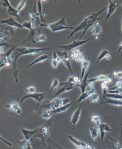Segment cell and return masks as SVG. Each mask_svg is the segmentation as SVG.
I'll return each instance as SVG.
<instances>
[{
	"mask_svg": "<svg viewBox=\"0 0 122 149\" xmlns=\"http://www.w3.org/2000/svg\"><path fill=\"white\" fill-rule=\"evenodd\" d=\"M90 38L87 39L86 40H78V41H74L72 43L70 44H67L66 46H58V47L61 48L65 50L66 52H70L73 49L76 48V47L82 46L85 43H87L89 41Z\"/></svg>",
	"mask_w": 122,
	"mask_h": 149,
	"instance_id": "ba28073f",
	"label": "cell"
},
{
	"mask_svg": "<svg viewBox=\"0 0 122 149\" xmlns=\"http://www.w3.org/2000/svg\"><path fill=\"white\" fill-rule=\"evenodd\" d=\"M16 45H15V47L10 49L5 53L1 55L0 56V70L3 67H6L7 64L8 62H10V59H9V57L10 56L11 54L12 53L14 48L16 47Z\"/></svg>",
	"mask_w": 122,
	"mask_h": 149,
	"instance_id": "4fadbf2b",
	"label": "cell"
},
{
	"mask_svg": "<svg viewBox=\"0 0 122 149\" xmlns=\"http://www.w3.org/2000/svg\"><path fill=\"white\" fill-rule=\"evenodd\" d=\"M106 97L108 99H122V95H121L120 94H110L107 93L106 95Z\"/></svg>",
	"mask_w": 122,
	"mask_h": 149,
	"instance_id": "836d02e7",
	"label": "cell"
},
{
	"mask_svg": "<svg viewBox=\"0 0 122 149\" xmlns=\"http://www.w3.org/2000/svg\"><path fill=\"white\" fill-rule=\"evenodd\" d=\"M108 93L110 94H120L122 93V87H119L117 89H113V90H108L107 91Z\"/></svg>",
	"mask_w": 122,
	"mask_h": 149,
	"instance_id": "60d3db41",
	"label": "cell"
},
{
	"mask_svg": "<svg viewBox=\"0 0 122 149\" xmlns=\"http://www.w3.org/2000/svg\"><path fill=\"white\" fill-rule=\"evenodd\" d=\"M98 128L99 132L100 133L102 143H103V140L104 139V136L106 135V132L108 131H112V130L107 124L104 123H102L98 127Z\"/></svg>",
	"mask_w": 122,
	"mask_h": 149,
	"instance_id": "2e32d148",
	"label": "cell"
},
{
	"mask_svg": "<svg viewBox=\"0 0 122 149\" xmlns=\"http://www.w3.org/2000/svg\"><path fill=\"white\" fill-rule=\"evenodd\" d=\"M4 52V49L3 47H0V55L3 54Z\"/></svg>",
	"mask_w": 122,
	"mask_h": 149,
	"instance_id": "f5cc1de1",
	"label": "cell"
},
{
	"mask_svg": "<svg viewBox=\"0 0 122 149\" xmlns=\"http://www.w3.org/2000/svg\"><path fill=\"white\" fill-rule=\"evenodd\" d=\"M122 50V41L121 43L119 44L118 48L117 54H119L121 52V51Z\"/></svg>",
	"mask_w": 122,
	"mask_h": 149,
	"instance_id": "f907efd6",
	"label": "cell"
},
{
	"mask_svg": "<svg viewBox=\"0 0 122 149\" xmlns=\"http://www.w3.org/2000/svg\"><path fill=\"white\" fill-rule=\"evenodd\" d=\"M106 81L107 82V83H111L112 82V80L110 77L108 76V75L101 74V75H98V76L95 77L88 80V83L91 82H94L96 81Z\"/></svg>",
	"mask_w": 122,
	"mask_h": 149,
	"instance_id": "ac0fdd59",
	"label": "cell"
},
{
	"mask_svg": "<svg viewBox=\"0 0 122 149\" xmlns=\"http://www.w3.org/2000/svg\"><path fill=\"white\" fill-rule=\"evenodd\" d=\"M85 149H95L94 148L93 146H91L89 144H86V146H85Z\"/></svg>",
	"mask_w": 122,
	"mask_h": 149,
	"instance_id": "681fc988",
	"label": "cell"
},
{
	"mask_svg": "<svg viewBox=\"0 0 122 149\" xmlns=\"http://www.w3.org/2000/svg\"><path fill=\"white\" fill-rule=\"evenodd\" d=\"M110 54V51H109L108 50H106V49L103 50L100 53V55L99 56L98 59H97V62H96V63H98L101 60L103 59L104 58H106V56L108 54Z\"/></svg>",
	"mask_w": 122,
	"mask_h": 149,
	"instance_id": "e575fe53",
	"label": "cell"
},
{
	"mask_svg": "<svg viewBox=\"0 0 122 149\" xmlns=\"http://www.w3.org/2000/svg\"><path fill=\"white\" fill-rule=\"evenodd\" d=\"M90 70H91V69L89 70L88 72L85 75V77H84L83 79H81V82L80 83L79 87H78L81 89L82 94L85 92V89H86L87 86H88V75H89V73H90Z\"/></svg>",
	"mask_w": 122,
	"mask_h": 149,
	"instance_id": "ffe728a7",
	"label": "cell"
},
{
	"mask_svg": "<svg viewBox=\"0 0 122 149\" xmlns=\"http://www.w3.org/2000/svg\"><path fill=\"white\" fill-rule=\"evenodd\" d=\"M53 114L51 112V111L47 109V110H45L44 111H43V113H42L41 116L43 118L48 120L52 117Z\"/></svg>",
	"mask_w": 122,
	"mask_h": 149,
	"instance_id": "1f68e13d",
	"label": "cell"
},
{
	"mask_svg": "<svg viewBox=\"0 0 122 149\" xmlns=\"http://www.w3.org/2000/svg\"></svg>",
	"mask_w": 122,
	"mask_h": 149,
	"instance_id": "11a10c76",
	"label": "cell"
},
{
	"mask_svg": "<svg viewBox=\"0 0 122 149\" xmlns=\"http://www.w3.org/2000/svg\"><path fill=\"white\" fill-rule=\"evenodd\" d=\"M90 132L92 139L94 140H96L98 136L99 132L98 128L96 127L91 126L90 128Z\"/></svg>",
	"mask_w": 122,
	"mask_h": 149,
	"instance_id": "83f0119b",
	"label": "cell"
},
{
	"mask_svg": "<svg viewBox=\"0 0 122 149\" xmlns=\"http://www.w3.org/2000/svg\"><path fill=\"white\" fill-rule=\"evenodd\" d=\"M51 66L54 68H56L57 67L58 65V62L56 59L52 58V59L51 60Z\"/></svg>",
	"mask_w": 122,
	"mask_h": 149,
	"instance_id": "f6af8a7d",
	"label": "cell"
},
{
	"mask_svg": "<svg viewBox=\"0 0 122 149\" xmlns=\"http://www.w3.org/2000/svg\"><path fill=\"white\" fill-rule=\"evenodd\" d=\"M19 144L22 149H32L31 147V144L29 141L26 140L19 141Z\"/></svg>",
	"mask_w": 122,
	"mask_h": 149,
	"instance_id": "f546056e",
	"label": "cell"
},
{
	"mask_svg": "<svg viewBox=\"0 0 122 149\" xmlns=\"http://www.w3.org/2000/svg\"><path fill=\"white\" fill-rule=\"evenodd\" d=\"M88 86L89 87H90V89H94V82H91L88 83Z\"/></svg>",
	"mask_w": 122,
	"mask_h": 149,
	"instance_id": "c3c4849f",
	"label": "cell"
},
{
	"mask_svg": "<svg viewBox=\"0 0 122 149\" xmlns=\"http://www.w3.org/2000/svg\"><path fill=\"white\" fill-rule=\"evenodd\" d=\"M70 103V99L68 98H56L51 101L44 108L50 111H54L57 108Z\"/></svg>",
	"mask_w": 122,
	"mask_h": 149,
	"instance_id": "277c9868",
	"label": "cell"
},
{
	"mask_svg": "<svg viewBox=\"0 0 122 149\" xmlns=\"http://www.w3.org/2000/svg\"><path fill=\"white\" fill-rule=\"evenodd\" d=\"M2 46H5L6 48H13L15 47V46L13 44H10L9 43H6V41L1 40L0 41V47H2Z\"/></svg>",
	"mask_w": 122,
	"mask_h": 149,
	"instance_id": "ab89813d",
	"label": "cell"
},
{
	"mask_svg": "<svg viewBox=\"0 0 122 149\" xmlns=\"http://www.w3.org/2000/svg\"><path fill=\"white\" fill-rule=\"evenodd\" d=\"M65 17V16L64 15L63 17L59 21L52 24H41V26H44L49 28L53 32L65 29L74 30L75 27L68 26L67 24H66Z\"/></svg>",
	"mask_w": 122,
	"mask_h": 149,
	"instance_id": "7a4b0ae2",
	"label": "cell"
},
{
	"mask_svg": "<svg viewBox=\"0 0 122 149\" xmlns=\"http://www.w3.org/2000/svg\"><path fill=\"white\" fill-rule=\"evenodd\" d=\"M92 121L96 124L97 127H98L100 124H101V119L100 116L97 114H92L91 115Z\"/></svg>",
	"mask_w": 122,
	"mask_h": 149,
	"instance_id": "4dcf8cb0",
	"label": "cell"
},
{
	"mask_svg": "<svg viewBox=\"0 0 122 149\" xmlns=\"http://www.w3.org/2000/svg\"><path fill=\"white\" fill-rule=\"evenodd\" d=\"M72 104V103L70 102L69 104H67L66 105H64V106L57 108V109H55L54 111H51V112L53 114H57L58 113L65 112V111H67L70 108V107L71 106Z\"/></svg>",
	"mask_w": 122,
	"mask_h": 149,
	"instance_id": "4316f807",
	"label": "cell"
},
{
	"mask_svg": "<svg viewBox=\"0 0 122 149\" xmlns=\"http://www.w3.org/2000/svg\"><path fill=\"white\" fill-rule=\"evenodd\" d=\"M102 32V29L99 23H96L93 28H92L89 34H92L93 35H99Z\"/></svg>",
	"mask_w": 122,
	"mask_h": 149,
	"instance_id": "603a6c76",
	"label": "cell"
},
{
	"mask_svg": "<svg viewBox=\"0 0 122 149\" xmlns=\"http://www.w3.org/2000/svg\"><path fill=\"white\" fill-rule=\"evenodd\" d=\"M82 104L79 107V108L74 112L71 118V125L72 126L73 129H74L75 126L76 125L77 123H78V121L79 120L80 115H81V109Z\"/></svg>",
	"mask_w": 122,
	"mask_h": 149,
	"instance_id": "e0dca14e",
	"label": "cell"
},
{
	"mask_svg": "<svg viewBox=\"0 0 122 149\" xmlns=\"http://www.w3.org/2000/svg\"><path fill=\"white\" fill-rule=\"evenodd\" d=\"M70 54L71 58L76 62H81L85 59L82 51L79 49H73L70 52Z\"/></svg>",
	"mask_w": 122,
	"mask_h": 149,
	"instance_id": "8fae6325",
	"label": "cell"
},
{
	"mask_svg": "<svg viewBox=\"0 0 122 149\" xmlns=\"http://www.w3.org/2000/svg\"><path fill=\"white\" fill-rule=\"evenodd\" d=\"M106 9V7L103 8V9H102L101 10L97 12V13H93L89 16H88V23H87L86 27L85 28L84 31H82V36H81L79 40H81V39L82 38V37L85 34L87 31L90 28V27L96 24V23L97 22V21L101 19V18L99 17V16Z\"/></svg>",
	"mask_w": 122,
	"mask_h": 149,
	"instance_id": "5b68a950",
	"label": "cell"
},
{
	"mask_svg": "<svg viewBox=\"0 0 122 149\" xmlns=\"http://www.w3.org/2000/svg\"><path fill=\"white\" fill-rule=\"evenodd\" d=\"M74 87H75V85L73 84L66 85L63 86L60 89L58 90L55 93V94L53 95L51 98H53L55 97L59 96L62 93H65V92H66L72 90L73 89H74Z\"/></svg>",
	"mask_w": 122,
	"mask_h": 149,
	"instance_id": "d6986e66",
	"label": "cell"
},
{
	"mask_svg": "<svg viewBox=\"0 0 122 149\" xmlns=\"http://www.w3.org/2000/svg\"><path fill=\"white\" fill-rule=\"evenodd\" d=\"M22 25L24 27V28H26L29 30L32 28L31 21H25L23 23Z\"/></svg>",
	"mask_w": 122,
	"mask_h": 149,
	"instance_id": "ee69618b",
	"label": "cell"
},
{
	"mask_svg": "<svg viewBox=\"0 0 122 149\" xmlns=\"http://www.w3.org/2000/svg\"><path fill=\"white\" fill-rule=\"evenodd\" d=\"M37 6H38V12L40 15L41 20L43 22H45L44 17H43V14H42V1H37Z\"/></svg>",
	"mask_w": 122,
	"mask_h": 149,
	"instance_id": "74e56055",
	"label": "cell"
},
{
	"mask_svg": "<svg viewBox=\"0 0 122 149\" xmlns=\"http://www.w3.org/2000/svg\"><path fill=\"white\" fill-rule=\"evenodd\" d=\"M0 23L5 24L6 25H9L11 27H13V29L16 30L19 28H24L22 25L16 22L12 17H10L9 18L5 20H1Z\"/></svg>",
	"mask_w": 122,
	"mask_h": 149,
	"instance_id": "7c38bea8",
	"label": "cell"
},
{
	"mask_svg": "<svg viewBox=\"0 0 122 149\" xmlns=\"http://www.w3.org/2000/svg\"><path fill=\"white\" fill-rule=\"evenodd\" d=\"M107 82L106 81H103L101 84V87L103 90V98L106 99V95L107 93Z\"/></svg>",
	"mask_w": 122,
	"mask_h": 149,
	"instance_id": "d590c367",
	"label": "cell"
},
{
	"mask_svg": "<svg viewBox=\"0 0 122 149\" xmlns=\"http://www.w3.org/2000/svg\"><path fill=\"white\" fill-rule=\"evenodd\" d=\"M55 52H56V53L57 54L59 58L61 60V61L63 63L65 66L68 68V70L71 72V73L73 74L72 69L71 68L70 60L69 56L68 55L67 52L65 51H64L63 52H61V51H60L56 49H55Z\"/></svg>",
	"mask_w": 122,
	"mask_h": 149,
	"instance_id": "9c48e42d",
	"label": "cell"
},
{
	"mask_svg": "<svg viewBox=\"0 0 122 149\" xmlns=\"http://www.w3.org/2000/svg\"><path fill=\"white\" fill-rule=\"evenodd\" d=\"M81 67H82V71H81V79H82L84 77V75L87 70L88 68L90 65V61L88 59H85L82 61Z\"/></svg>",
	"mask_w": 122,
	"mask_h": 149,
	"instance_id": "7402d4cb",
	"label": "cell"
},
{
	"mask_svg": "<svg viewBox=\"0 0 122 149\" xmlns=\"http://www.w3.org/2000/svg\"><path fill=\"white\" fill-rule=\"evenodd\" d=\"M109 5L107 8V15H106V22L108 20L110 16L115 13V11L116 10V8L118 7V5H117L116 2H113L112 1H109Z\"/></svg>",
	"mask_w": 122,
	"mask_h": 149,
	"instance_id": "9a60e30c",
	"label": "cell"
},
{
	"mask_svg": "<svg viewBox=\"0 0 122 149\" xmlns=\"http://www.w3.org/2000/svg\"><path fill=\"white\" fill-rule=\"evenodd\" d=\"M13 28L9 25H0V41H6L12 38Z\"/></svg>",
	"mask_w": 122,
	"mask_h": 149,
	"instance_id": "52a82bcc",
	"label": "cell"
},
{
	"mask_svg": "<svg viewBox=\"0 0 122 149\" xmlns=\"http://www.w3.org/2000/svg\"><path fill=\"white\" fill-rule=\"evenodd\" d=\"M0 140H2L5 143H6V144H7L8 146H11L12 145V143H10V142H8L7 140H5L1 136H0Z\"/></svg>",
	"mask_w": 122,
	"mask_h": 149,
	"instance_id": "7dc6e473",
	"label": "cell"
},
{
	"mask_svg": "<svg viewBox=\"0 0 122 149\" xmlns=\"http://www.w3.org/2000/svg\"><path fill=\"white\" fill-rule=\"evenodd\" d=\"M68 137L69 138L70 140L72 142L74 145H75L76 147L78 146H82L85 147L86 146L85 143H84L83 142H81L80 140H78L77 139H75V138L73 137L72 136H68Z\"/></svg>",
	"mask_w": 122,
	"mask_h": 149,
	"instance_id": "f1b7e54d",
	"label": "cell"
},
{
	"mask_svg": "<svg viewBox=\"0 0 122 149\" xmlns=\"http://www.w3.org/2000/svg\"><path fill=\"white\" fill-rule=\"evenodd\" d=\"M20 44H16V47H15L12 53L11 54L9 59L11 63L13 65V75L15 77V82H18V72L17 66L16 62L18 58L20 56H23L24 55L28 54L34 55L36 54L39 53L44 51L48 50L53 48V47H46V48H32V47H17Z\"/></svg>",
	"mask_w": 122,
	"mask_h": 149,
	"instance_id": "6da1fadb",
	"label": "cell"
},
{
	"mask_svg": "<svg viewBox=\"0 0 122 149\" xmlns=\"http://www.w3.org/2000/svg\"><path fill=\"white\" fill-rule=\"evenodd\" d=\"M29 15L31 19L32 26L34 30L40 31V26H41V18L38 12L36 10L35 6L33 7L32 10L29 12Z\"/></svg>",
	"mask_w": 122,
	"mask_h": 149,
	"instance_id": "3957f363",
	"label": "cell"
},
{
	"mask_svg": "<svg viewBox=\"0 0 122 149\" xmlns=\"http://www.w3.org/2000/svg\"><path fill=\"white\" fill-rule=\"evenodd\" d=\"M59 84H59V81L57 79V78H56L54 79L53 82H52V84H51V89L49 91V92H51V91L55 90V89L57 88L58 86H59Z\"/></svg>",
	"mask_w": 122,
	"mask_h": 149,
	"instance_id": "f35d334b",
	"label": "cell"
},
{
	"mask_svg": "<svg viewBox=\"0 0 122 149\" xmlns=\"http://www.w3.org/2000/svg\"><path fill=\"white\" fill-rule=\"evenodd\" d=\"M99 98H100V97H99L98 94L95 92L89 97V100L90 102L96 103V102L98 101Z\"/></svg>",
	"mask_w": 122,
	"mask_h": 149,
	"instance_id": "d6a6232c",
	"label": "cell"
},
{
	"mask_svg": "<svg viewBox=\"0 0 122 149\" xmlns=\"http://www.w3.org/2000/svg\"><path fill=\"white\" fill-rule=\"evenodd\" d=\"M21 130L25 137V140H29L32 137V136L38 130V129H36L34 130H26L24 128H22Z\"/></svg>",
	"mask_w": 122,
	"mask_h": 149,
	"instance_id": "d4e9b609",
	"label": "cell"
},
{
	"mask_svg": "<svg viewBox=\"0 0 122 149\" xmlns=\"http://www.w3.org/2000/svg\"><path fill=\"white\" fill-rule=\"evenodd\" d=\"M49 58H50V56H48V55H41V56H38V58H37L36 59V60H34V61L32 62V63H31L30 64H29V65H28V66L27 67V68H29V67H31L32 66L34 65V64H36L38 63H40V62H43V61H44L46 60H47V59H49Z\"/></svg>",
	"mask_w": 122,
	"mask_h": 149,
	"instance_id": "484cf974",
	"label": "cell"
},
{
	"mask_svg": "<svg viewBox=\"0 0 122 149\" xmlns=\"http://www.w3.org/2000/svg\"><path fill=\"white\" fill-rule=\"evenodd\" d=\"M26 3V1H24L23 0V1H21V2H20V3L18 4V6H17L16 10L18 11V12L21 11L24 7Z\"/></svg>",
	"mask_w": 122,
	"mask_h": 149,
	"instance_id": "7bdbcfd3",
	"label": "cell"
},
{
	"mask_svg": "<svg viewBox=\"0 0 122 149\" xmlns=\"http://www.w3.org/2000/svg\"><path fill=\"white\" fill-rule=\"evenodd\" d=\"M5 108L10 110L11 114L19 115L22 114V110L19 105L16 102H12L4 106Z\"/></svg>",
	"mask_w": 122,
	"mask_h": 149,
	"instance_id": "5bb4252c",
	"label": "cell"
},
{
	"mask_svg": "<svg viewBox=\"0 0 122 149\" xmlns=\"http://www.w3.org/2000/svg\"><path fill=\"white\" fill-rule=\"evenodd\" d=\"M113 75L116 78L121 79L122 78V71H114L113 72Z\"/></svg>",
	"mask_w": 122,
	"mask_h": 149,
	"instance_id": "bcb514c9",
	"label": "cell"
},
{
	"mask_svg": "<svg viewBox=\"0 0 122 149\" xmlns=\"http://www.w3.org/2000/svg\"><path fill=\"white\" fill-rule=\"evenodd\" d=\"M106 101L102 103V104L108 103L116 106H122V99H106Z\"/></svg>",
	"mask_w": 122,
	"mask_h": 149,
	"instance_id": "cb8c5ba5",
	"label": "cell"
},
{
	"mask_svg": "<svg viewBox=\"0 0 122 149\" xmlns=\"http://www.w3.org/2000/svg\"><path fill=\"white\" fill-rule=\"evenodd\" d=\"M36 90V89L34 86H30L27 87L26 89H25V91L29 94H34L35 93Z\"/></svg>",
	"mask_w": 122,
	"mask_h": 149,
	"instance_id": "b9f144b4",
	"label": "cell"
},
{
	"mask_svg": "<svg viewBox=\"0 0 122 149\" xmlns=\"http://www.w3.org/2000/svg\"><path fill=\"white\" fill-rule=\"evenodd\" d=\"M106 59H107V60H110V59H111V56L110 55V54H108V55L106 56Z\"/></svg>",
	"mask_w": 122,
	"mask_h": 149,
	"instance_id": "816d5d0a",
	"label": "cell"
},
{
	"mask_svg": "<svg viewBox=\"0 0 122 149\" xmlns=\"http://www.w3.org/2000/svg\"><path fill=\"white\" fill-rule=\"evenodd\" d=\"M95 92H96V89H93L89 91L85 92L84 93H82L81 96H80V97H79V99H78L76 102L79 103L82 102L83 101H85L87 97H89L91 95L95 93Z\"/></svg>",
	"mask_w": 122,
	"mask_h": 149,
	"instance_id": "44dd1931",
	"label": "cell"
},
{
	"mask_svg": "<svg viewBox=\"0 0 122 149\" xmlns=\"http://www.w3.org/2000/svg\"><path fill=\"white\" fill-rule=\"evenodd\" d=\"M46 36L44 34H40L36 36L34 38V43L36 42H40L46 41Z\"/></svg>",
	"mask_w": 122,
	"mask_h": 149,
	"instance_id": "8d00e7d4",
	"label": "cell"
},
{
	"mask_svg": "<svg viewBox=\"0 0 122 149\" xmlns=\"http://www.w3.org/2000/svg\"><path fill=\"white\" fill-rule=\"evenodd\" d=\"M76 149H85L84 146H80L76 147Z\"/></svg>",
	"mask_w": 122,
	"mask_h": 149,
	"instance_id": "db71d44e",
	"label": "cell"
},
{
	"mask_svg": "<svg viewBox=\"0 0 122 149\" xmlns=\"http://www.w3.org/2000/svg\"><path fill=\"white\" fill-rule=\"evenodd\" d=\"M29 97L34 99V101L39 103L44 100L46 98V94L43 93H35L34 94H29L26 95L22 97L21 102H20L21 104L22 103V102L25 99L29 98Z\"/></svg>",
	"mask_w": 122,
	"mask_h": 149,
	"instance_id": "30bf717a",
	"label": "cell"
},
{
	"mask_svg": "<svg viewBox=\"0 0 122 149\" xmlns=\"http://www.w3.org/2000/svg\"><path fill=\"white\" fill-rule=\"evenodd\" d=\"M0 5H1L3 7V11L6 12L10 17L13 16L18 18L19 19H21L19 16V12H18L16 9L13 7L8 0L2 1L0 3Z\"/></svg>",
	"mask_w": 122,
	"mask_h": 149,
	"instance_id": "8992f818",
	"label": "cell"
}]
</instances>
